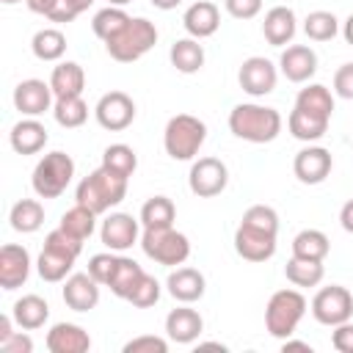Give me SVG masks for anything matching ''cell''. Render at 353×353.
I'll use <instances>...</instances> for the list:
<instances>
[{
  "mask_svg": "<svg viewBox=\"0 0 353 353\" xmlns=\"http://www.w3.org/2000/svg\"><path fill=\"white\" fill-rule=\"evenodd\" d=\"M279 212L268 204H254L243 212L234 232V251L248 262H268L276 254Z\"/></svg>",
  "mask_w": 353,
  "mask_h": 353,
  "instance_id": "1",
  "label": "cell"
},
{
  "mask_svg": "<svg viewBox=\"0 0 353 353\" xmlns=\"http://www.w3.org/2000/svg\"><path fill=\"white\" fill-rule=\"evenodd\" d=\"M141 248H143V254L149 259H154L157 265H165V268L185 265V259L190 256V240H188V234L176 232L174 226H165V229H143Z\"/></svg>",
  "mask_w": 353,
  "mask_h": 353,
  "instance_id": "9",
  "label": "cell"
},
{
  "mask_svg": "<svg viewBox=\"0 0 353 353\" xmlns=\"http://www.w3.org/2000/svg\"><path fill=\"white\" fill-rule=\"evenodd\" d=\"M223 8L234 19H254L262 11V0H223Z\"/></svg>",
  "mask_w": 353,
  "mask_h": 353,
  "instance_id": "46",
  "label": "cell"
},
{
  "mask_svg": "<svg viewBox=\"0 0 353 353\" xmlns=\"http://www.w3.org/2000/svg\"><path fill=\"white\" fill-rule=\"evenodd\" d=\"M99 287L91 273H72L63 281V303L72 312H91L99 303Z\"/></svg>",
  "mask_w": 353,
  "mask_h": 353,
  "instance_id": "18",
  "label": "cell"
},
{
  "mask_svg": "<svg viewBox=\"0 0 353 353\" xmlns=\"http://www.w3.org/2000/svg\"><path fill=\"white\" fill-rule=\"evenodd\" d=\"M331 345H334L339 353H353V323H350V320H345V323L334 325Z\"/></svg>",
  "mask_w": 353,
  "mask_h": 353,
  "instance_id": "48",
  "label": "cell"
},
{
  "mask_svg": "<svg viewBox=\"0 0 353 353\" xmlns=\"http://www.w3.org/2000/svg\"><path fill=\"white\" fill-rule=\"evenodd\" d=\"M298 25H295V11L287 6H273L265 19H262V36L268 39V44L273 47H284L292 41Z\"/></svg>",
  "mask_w": 353,
  "mask_h": 353,
  "instance_id": "25",
  "label": "cell"
},
{
  "mask_svg": "<svg viewBox=\"0 0 353 353\" xmlns=\"http://www.w3.org/2000/svg\"><path fill=\"white\" fill-rule=\"evenodd\" d=\"M8 221H11V229H14V232L33 234V232H39L41 223H44V207H41V201H36V199H19V201L11 207Z\"/></svg>",
  "mask_w": 353,
  "mask_h": 353,
  "instance_id": "30",
  "label": "cell"
},
{
  "mask_svg": "<svg viewBox=\"0 0 353 353\" xmlns=\"http://www.w3.org/2000/svg\"><path fill=\"white\" fill-rule=\"evenodd\" d=\"M284 276L290 284L295 287H317L325 276V268L323 262H314V259H301V256H292L287 265H284Z\"/></svg>",
  "mask_w": 353,
  "mask_h": 353,
  "instance_id": "35",
  "label": "cell"
},
{
  "mask_svg": "<svg viewBox=\"0 0 353 353\" xmlns=\"http://www.w3.org/2000/svg\"><path fill=\"white\" fill-rule=\"evenodd\" d=\"M165 290L174 301L179 303H193L204 295L207 290V281H204V273L196 270V268H176L168 273L165 279Z\"/></svg>",
  "mask_w": 353,
  "mask_h": 353,
  "instance_id": "22",
  "label": "cell"
},
{
  "mask_svg": "<svg viewBox=\"0 0 353 353\" xmlns=\"http://www.w3.org/2000/svg\"><path fill=\"white\" fill-rule=\"evenodd\" d=\"M295 108H303V110H312V113H320V116H328L334 113V97L325 85L320 83H309L306 88L298 91L295 97Z\"/></svg>",
  "mask_w": 353,
  "mask_h": 353,
  "instance_id": "38",
  "label": "cell"
},
{
  "mask_svg": "<svg viewBox=\"0 0 353 353\" xmlns=\"http://www.w3.org/2000/svg\"><path fill=\"white\" fill-rule=\"evenodd\" d=\"M281 350L284 353H290V350H303V353H312V345L309 342H298V339H284V345H281Z\"/></svg>",
  "mask_w": 353,
  "mask_h": 353,
  "instance_id": "52",
  "label": "cell"
},
{
  "mask_svg": "<svg viewBox=\"0 0 353 353\" xmlns=\"http://www.w3.org/2000/svg\"><path fill=\"white\" fill-rule=\"evenodd\" d=\"M52 99H55V94H52L50 83L36 80V77L22 80V83H17V88H14V108H17L22 116H33V119H36V116L52 110V105H55Z\"/></svg>",
  "mask_w": 353,
  "mask_h": 353,
  "instance_id": "15",
  "label": "cell"
},
{
  "mask_svg": "<svg viewBox=\"0 0 353 353\" xmlns=\"http://www.w3.org/2000/svg\"><path fill=\"white\" fill-rule=\"evenodd\" d=\"M339 223H342V229H345V232H350V234H353V199L342 204V210H339Z\"/></svg>",
  "mask_w": 353,
  "mask_h": 353,
  "instance_id": "51",
  "label": "cell"
},
{
  "mask_svg": "<svg viewBox=\"0 0 353 353\" xmlns=\"http://www.w3.org/2000/svg\"><path fill=\"white\" fill-rule=\"evenodd\" d=\"M281 113L268 105L240 102L229 110V130L234 138L248 143H270L281 132Z\"/></svg>",
  "mask_w": 353,
  "mask_h": 353,
  "instance_id": "2",
  "label": "cell"
},
{
  "mask_svg": "<svg viewBox=\"0 0 353 353\" xmlns=\"http://www.w3.org/2000/svg\"><path fill=\"white\" fill-rule=\"evenodd\" d=\"M157 44V28L146 17H130L121 33H116L110 41H105V50L119 63H132L143 58Z\"/></svg>",
  "mask_w": 353,
  "mask_h": 353,
  "instance_id": "6",
  "label": "cell"
},
{
  "mask_svg": "<svg viewBox=\"0 0 353 353\" xmlns=\"http://www.w3.org/2000/svg\"><path fill=\"white\" fill-rule=\"evenodd\" d=\"M303 314H306V298L298 290H279L270 295L265 306V328L270 336L287 339L295 334Z\"/></svg>",
  "mask_w": 353,
  "mask_h": 353,
  "instance_id": "7",
  "label": "cell"
},
{
  "mask_svg": "<svg viewBox=\"0 0 353 353\" xmlns=\"http://www.w3.org/2000/svg\"><path fill=\"white\" fill-rule=\"evenodd\" d=\"M279 69L290 83H306L317 72V52L306 44H290L279 58Z\"/></svg>",
  "mask_w": 353,
  "mask_h": 353,
  "instance_id": "19",
  "label": "cell"
},
{
  "mask_svg": "<svg viewBox=\"0 0 353 353\" xmlns=\"http://www.w3.org/2000/svg\"><path fill=\"white\" fill-rule=\"evenodd\" d=\"M91 336L77 323H55L47 331V350L50 353H88Z\"/></svg>",
  "mask_w": 353,
  "mask_h": 353,
  "instance_id": "21",
  "label": "cell"
},
{
  "mask_svg": "<svg viewBox=\"0 0 353 353\" xmlns=\"http://www.w3.org/2000/svg\"><path fill=\"white\" fill-rule=\"evenodd\" d=\"M83 251V240L69 234L66 229H52L47 237H44V248L36 259V270L44 281L55 284V281H63L69 273H72V265L74 259L80 256Z\"/></svg>",
  "mask_w": 353,
  "mask_h": 353,
  "instance_id": "3",
  "label": "cell"
},
{
  "mask_svg": "<svg viewBox=\"0 0 353 353\" xmlns=\"http://www.w3.org/2000/svg\"><path fill=\"white\" fill-rule=\"evenodd\" d=\"M94 116H97L102 130L121 132L135 121V102L124 91H108V94L99 97V102L94 108Z\"/></svg>",
  "mask_w": 353,
  "mask_h": 353,
  "instance_id": "12",
  "label": "cell"
},
{
  "mask_svg": "<svg viewBox=\"0 0 353 353\" xmlns=\"http://www.w3.org/2000/svg\"><path fill=\"white\" fill-rule=\"evenodd\" d=\"M50 88L55 99L61 97H83L85 88V72L77 61H61L50 74Z\"/></svg>",
  "mask_w": 353,
  "mask_h": 353,
  "instance_id": "26",
  "label": "cell"
},
{
  "mask_svg": "<svg viewBox=\"0 0 353 353\" xmlns=\"http://www.w3.org/2000/svg\"><path fill=\"white\" fill-rule=\"evenodd\" d=\"M342 36H345V41L353 47V14H350V17L342 22Z\"/></svg>",
  "mask_w": 353,
  "mask_h": 353,
  "instance_id": "54",
  "label": "cell"
},
{
  "mask_svg": "<svg viewBox=\"0 0 353 353\" xmlns=\"http://www.w3.org/2000/svg\"><path fill=\"white\" fill-rule=\"evenodd\" d=\"M328 121H331L328 116H320V113H312V110H303V108H292V113L287 119V127H290L292 138L312 143V141H320L325 135Z\"/></svg>",
  "mask_w": 353,
  "mask_h": 353,
  "instance_id": "28",
  "label": "cell"
},
{
  "mask_svg": "<svg viewBox=\"0 0 353 353\" xmlns=\"http://www.w3.org/2000/svg\"><path fill=\"white\" fill-rule=\"evenodd\" d=\"M141 221H135L132 215L127 212H110L105 221H102V229H99V237L105 243L108 251H127L132 248L135 243H141V229H138Z\"/></svg>",
  "mask_w": 353,
  "mask_h": 353,
  "instance_id": "14",
  "label": "cell"
},
{
  "mask_svg": "<svg viewBox=\"0 0 353 353\" xmlns=\"http://www.w3.org/2000/svg\"><path fill=\"white\" fill-rule=\"evenodd\" d=\"M174 218H176V207L168 196H152L143 207H141V226L143 229H165V226H174Z\"/></svg>",
  "mask_w": 353,
  "mask_h": 353,
  "instance_id": "31",
  "label": "cell"
},
{
  "mask_svg": "<svg viewBox=\"0 0 353 353\" xmlns=\"http://www.w3.org/2000/svg\"><path fill=\"white\" fill-rule=\"evenodd\" d=\"M168 58H171V66L182 74H193L204 66V47L199 44V39L188 36V39H176L168 50Z\"/></svg>",
  "mask_w": 353,
  "mask_h": 353,
  "instance_id": "29",
  "label": "cell"
},
{
  "mask_svg": "<svg viewBox=\"0 0 353 353\" xmlns=\"http://www.w3.org/2000/svg\"><path fill=\"white\" fill-rule=\"evenodd\" d=\"M226 182H229V168L218 157H199L190 165L188 188L199 199H212V196L223 193L226 190Z\"/></svg>",
  "mask_w": 353,
  "mask_h": 353,
  "instance_id": "10",
  "label": "cell"
},
{
  "mask_svg": "<svg viewBox=\"0 0 353 353\" xmlns=\"http://www.w3.org/2000/svg\"><path fill=\"white\" fill-rule=\"evenodd\" d=\"M61 0H25V6L33 11V14H41V17H50L55 8H58Z\"/></svg>",
  "mask_w": 353,
  "mask_h": 353,
  "instance_id": "50",
  "label": "cell"
},
{
  "mask_svg": "<svg viewBox=\"0 0 353 353\" xmlns=\"http://www.w3.org/2000/svg\"><path fill=\"white\" fill-rule=\"evenodd\" d=\"M312 314H314L317 323L334 328V325H339V323L353 317V295L339 284L323 287L312 298Z\"/></svg>",
  "mask_w": 353,
  "mask_h": 353,
  "instance_id": "11",
  "label": "cell"
},
{
  "mask_svg": "<svg viewBox=\"0 0 353 353\" xmlns=\"http://www.w3.org/2000/svg\"><path fill=\"white\" fill-rule=\"evenodd\" d=\"M52 116L61 127L66 130H74V127H83L85 119H88V105L83 102V97H61L55 99L52 105Z\"/></svg>",
  "mask_w": 353,
  "mask_h": 353,
  "instance_id": "39",
  "label": "cell"
},
{
  "mask_svg": "<svg viewBox=\"0 0 353 353\" xmlns=\"http://www.w3.org/2000/svg\"><path fill=\"white\" fill-rule=\"evenodd\" d=\"M328 251H331V243L320 229H303L292 237V256L323 262L328 256Z\"/></svg>",
  "mask_w": 353,
  "mask_h": 353,
  "instance_id": "32",
  "label": "cell"
},
{
  "mask_svg": "<svg viewBox=\"0 0 353 353\" xmlns=\"http://www.w3.org/2000/svg\"><path fill=\"white\" fill-rule=\"evenodd\" d=\"M0 350L3 353H33V339L22 331H14L6 342H0Z\"/></svg>",
  "mask_w": 353,
  "mask_h": 353,
  "instance_id": "49",
  "label": "cell"
},
{
  "mask_svg": "<svg viewBox=\"0 0 353 353\" xmlns=\"http://www.w3.org/2000/svg\"><path fill=\"white\" fill-rule=\"evenodd\" d=\"M124 196H127V179L119 176V174H113V171H108L105 165H99L88 176H83L80 185H77V190H74L77 204L88 207L97 215H102L110 207L121 204Z\"/></svg>",
  "mask_w": 353,
  "mask_h": 353,
  "instance_id": "4",
  "label": "cell"
},
{
  "mask_svg": "<svg viewBox=\"0 0 353 353\" xmlns=\"http://www.w3.org/2000/svg\"><path fill=\"white\" fill-rule=\"evenodd\" d=\"M165 350H168V342L163 336H152V334L135 336L124 345V353H165Z\"/></svg>",
  "mask_w": 353,
  "mask_h": 353,
  "instance_id": "44",
  "label": "cell"
},
{
  "mask_svg": "<svg viewBox=\"0 0 353 353\" xmlns=\"http://www.w3.org/2000/svg\"><path fill=\"white\" fill-rule=\"evenodd\" d=\"M207 141V124L199 116L176 113L163 130V146L171 160H193Z\"/></svg>",
  "mask_w": 353,
  "mask_h": 353,
  "instance_id": "5",
  "label": "cell"
},
{
  "mask_svg": "<svg viewBox=\"0 0 353 353\" xmlns=\"http://www.w3.org/2000/svg\"><path fill=\"white\" fill-rule=\"evenodd\" d=\"M201 331H204V320H201V314H199L196 309H190V306H176V309H171L168 317H165V334H168V339L176 342V345H190V342H196V339L201 336Z\"/></svg>",
  "mask_w": 353,
  "mask_h": 353,
  "instance_id": "20",
  "label": "cell"
},
{
  "mask_svg": "<svg viewBox=\"0 0 353 353\" xmlns=\"http://www.w3.org/2000/svg\"><path fill=\"white\" fill-rule=\"evenodd\" d=\"M237 80H240V88L251 97H265L276 88V80H279V72L273 66V61L262 58V55H251L243 61L240 72H237Z\"/></svg>",
  "mask_w": 353,
  "mask_h": 353,
  "instance_id": "13",
  "label": "cell"
},
{
  "mask_svg": "<svg viewBox=\"0 0 353 353\" xmlns=\"http://www.w3.org/2000/svg\"><path fill=\"white\" fill-rule=\"evenodd\" d=\"M331 165H334L331 152L323 149V146H306L292 160V171H295V176L303 185H320V182H325V176L331 174Z\"/></svg>",
  "mask_w": 353,
  "mask_h": 353,
  "instance_id": "16",
  "label": "cell"
},
{
  "mask_svg": "<svg viewBox=\"0 0 353 353\" xmlns=\"http://www.w3.org/2000/svg\"><path fill=\"white\" fill-rule=\"evenodd\" d=\"M11 317L14 323L22 328V331H36L47 323L50 317V306L41 295H22L19 301H14V309H11Z\"/></svg>",
  "mask_w": 353,
  "mask_h": 353,
  "instance_id": "27",
  "label": "cell"
},
{
  "mask_svg": "<svg viewBox=\"0 0 353 353\" xmlns=\"http://www.w3.org/2000/svg\"><path fill=\"white\" fill-rule=\"evenodd\" d=\"M146 270L135 262V259H130V256H119V262H116V270H113V276H110V281H108V287H110V292L116 295V298H130V292L135 290V284L141 281V276H143Z\"/></svg>",
  "mask_w": 353,
  "mask_h": 353,
  "instance_id": "33",
  "label": "cell"
},
{
  "mask_svg": "<svg viewBox=\"0 0 353 353\" xmlns=\"http://www.w3.org/2000/svg\"><path fill=\"white\" fill-rule=\"evenodd\" d=\"M182 0H152V6L154 8H160V11H171V8H176Z\"/></svg>",
  "mask_w": 353,
  "mask_h": 353,
  "instance_id": "55",
  "label": "cell"
},
{
  "mask_svg": "<svg viewBox=\"0 0 353 353\" xmlns=\"http://www.w3.org/2000/svg\"><path fill=\"white\" fill-rule=\"evenodd\" d=\"M3 3H6V6H14V3H19V0H3Z\"/></svg>",
  "mask_w": 353,
  "mask_h": 353,
  "instance_id": "57",
  "label": "cell"
},
{
  "mask_svg": "<svg viewBox=\"0 0 353 353\" xmlns=\"http://www.w3.org/2000/svg\"><path fill=\"white\" fill-rule=\"evenodd\" d=\"M127 3H132V0H110V6H127Z\"/></svg>",
  "mask_w": 353,
  "mask_h": 353,
  "instance_id": "56",
  "label": "cell"
},
{
  "mask_svg": "<svg viewBox=\"0 0 353 353\" xmlns=\"http://www.w3.org/2000/svg\"><path fill=\"white\" fill-rule=\"evenodd\" d=\"M11 323H14V317H8V314H0V342H6L14 331H11Z\"/></svg>",
  "mask_w": 353,
  "mask_h": 353,
  "instance_id": "53",
  "label": "cell"
},
{
  "mask_svg": "<svg viewBox=\"0 0 353 353\" xmlns=\"http://www.w3.org/2000/svg\"><path fill=\"white\" fill-rule=\"evenodd\" d=\"M72 176H74V160L66 152L55 149V152H47L36 163L33 176H30V185H33V190H36L39 199H58L69 188Z\"/></svg>",
  "mask_w": 353,
  "mask_h": 353,
  "instance_id": "8",
  "label": "cell"
},
{
  "mask_svg": "<svg viewBox=\"0 0 353 353\" xmlns=\"http://www.w3.org/2000/svg\"><path fill=\"white\" fill-rule=\"evenodd\" d=\"M116 262H119V254H113V251L94 254V256L88 259V273H91L102 287H108V281H110V276H113V270H116Z\"/></svg>",
  "mask_w": 353,
  "mask_h": 353,
  "instance_id": "43",
  "label": "cell"
},
{
  "mask_svg": "<svg viewBox=\"0 0 353 353\" xmlns=\"http://www.w3.org/2000/svg\"><path fill=\"white\" fill-rule=\"evenodd\" d=\"M303 33L312 41H331L339 33V19L331 11H312L303 19Z\"/></svg>",
  "mask_w": 353,
  "mask_h": 353,
  "instance_id": "41",
  "label": "cell"
},
{
  "mask_svg": "<svg viewBox=\"0 0 353 353\" xmlns=\"http://www.w3.org/2000/svg\"><path fill=\"white\" fill-rule=\"evenodd\" d=\"M58 226L66 229L69 234L80 237V240H88V237L94 234V229H97V212H91V210L83 207V204H74L72 210H66V212L61 215V223H58Z\"/></svg>",
  "mask_w": 353,
  "mask_h": 353,
  "instance_id": "40",
  "label": "cell"
},
{
  "mask_svg": "<svg viewBox=\"0 0 353 353\" xmlns=\"http://www.w3.org/2000/svg\"><path fill=\"white\" fill-rule=\"evenodd\" d=\"M102 165H105L108 171H113V174L130 179V176L135 174V168H138V154H135V149L127 146V143H110V146L102 152Z\"/></svg>",
  "mask_w": 353,
  "mask_h": 353,
  "instance_id": "37",
  "label": "cell"
},
{
  "mask_svg": "<svg viewBox=\"0 0 353 353\" xmlns=\"http://www.w3.org/2000/svg\"><path fill=\"white\" fill-rule=\"evenodd\" d=\"M334 94L342 99H353V61L342 63L334 72Z\"/></svg>",
  "mask_w": 353,
  "mask_h": 353,
  "instance_id": "47",
  "label": "cell"
},
{
  "mask_svg": "<svg viewBox=\"0 0 353 353\" xmlns=\"http://www.w3.org/2000/svg\"><path fill=\"white\" fill-rule=\"evenodd\" d=\"M182 25H185L188 36H193V39H207V36H212V33L218 30V25H221V11H218V6L210 3V0H196L193 6L185 8Z\"/></svg>",
  "mask_w": 353,
  "mask_h": 353,
  "instance_id": "23",
  "label": "cell"
},
{
  "mask_svg": "<svg viewBox=\"0 0 353 353\" xmlns=\"http://www.w3.org/2000/svg\"><path fill=\"white\" fill-rule=\"evenodd\" d=\"M127 301H130L132 306H138V309H149V306H154V303L160 301V281H157L154 276L143 273L141 281L135 284V290L130 292Z\"/></svg>",
  "mask_w": 353,
  "mask_h": 353,
  "instance_id": "42",
  "label": "cell"
},
{
  "mask_svg": "<svg viewBox=\"0 0 353 353\" xmlns=\"http://www.w3.org/2000/svg\"><path fill=\"white\" fill-rule=\"evenodd\" d=\"M30 276V254L25 245L6 243L0 248V287L3 290H17L28 281Z\"/></svg>",
  "mask_w": 353,
  "mask_h": 353,
  "instance_id": "17",
  "label": "cell"
},
{
  "mask_svg": "<svg viewBox=\"0 0 353 353\" xmlns=\"http://www.w3.org/2000/svg\"><path fill=\"white\" fill-rule=\"evenodd\" d=\"M91 6H94V0H61L58 8H55L47 19H52V22H72L74 17H80V14L88 11Z\"/></svg>",
  "mask_w": 353,
  "mask_h": 353,
  "instance_id": "45",
  "label": "cell"
},
{
  "mask_svg": "<svg viewBox=\"0 0 353 353\" xmlns=\"http://www.w3.org/2000/svg\"><path fill=\"white\" fill-rule=\"evenodd\" d=\"M127 22H130V14H127L121 6H108V8H102V11L94 14V19H91V30H94L97 39L110 41L116 33L124 30Z\"/></svg>",
  "mask_w": 353,
  "mask_h": 353,
  "instance_id": "36",
  "label": "cell"
},
{
  "mask_svg": "<svg viewBox=\"0 0 353 353\" xmlns=\"http://www.w3.org/2000/svg\"><path fill=\"white\" fill-rule=\"evenodd\" d=\"M30 50L39 61H58L63 52H66V36L58 30V28H44V30H36L33 39H30Z\"/></svg>",
  "mask_w": 353,
  "mask_h": 353,
  "instance_id": "34",
  "label": "cell"
},
{
  "mask_svg": "<svg viewBox=\"0 0 353 353\" xmlns=\"http://www.w3.org/2000/svg\"><path fill=\"white\" fill-rule=\"evenodd\" d=\"M47 138L50 135H47L44 124L39 119H33V116L19 119L11 127V132H8V143H11V149L17 154H36V152H41L47 146Z\"/></svg>",
  "mask_w": 353,
  "mask_h": 353,
  "instance_id": "24",
  "label": "cell"
}]
</instances>
